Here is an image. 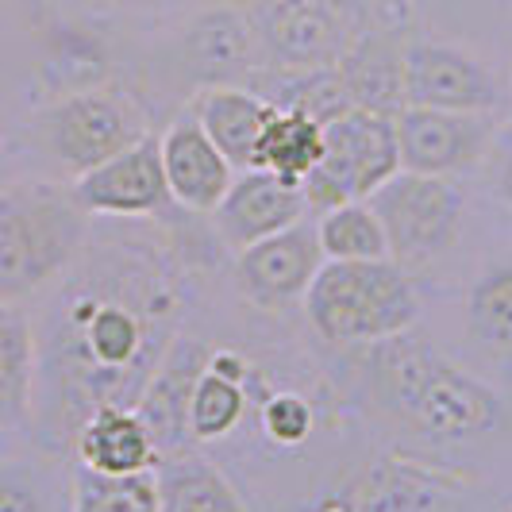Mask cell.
I'll return each instance as SVG.
<instances>
[{
	"mask_svg": "<svg viewBox=\"0 0 512 512\" xmlns=\"http://www.w3.org/2000/svg\"><path fill=\"white\" fill-rule=\"evenodd\" d=\"M108 8H120V12H166V8H181L189 0H104Z\"/></svg>",
	"mask_w": 512,
	"mask_h": 512,
	"instance_id": "obj_31",
	"label": "cell"
},
{
	"mask_svg": "<svg viewBox=\"0 0 512 512\" xmlns=\"http://www.w3.org/2000/svg\"><path fill=\"white\" fill-rule=\"evenodd\" d=\"M486 170L493 197L512 208V124H497V131H493V143L486 151Z\"/></svg>",
	"mask_w": 512,
	"mask_h": 512,
	"instance_id": "obj_30",
	"label": "cell"
},
{
	"mask_svg": "<svg viewBox=\"0 0 512 512\" xmlns=\"http://www.w3.org/2000/svg\"><path fill=\"white\" fill-rule=\"evenodd\" d=\"M397 158L409 174L451 178L486 162L497 120L489 112H443V108H401L393 116Z\"/></svg>",
	"mask_w": 512,
	"mask_h": 512,
	"instance_id": "obj_12",
	"label": "cell"
},
{
	"mask_svg": "<svg viewBox=\"0 0 512 512\" xmlns=\"http://www.w3.org/2000/svg\"><path fill=\"white\" fill-rule=\"evenodd\" d=\"M301 305L308 324L328 343H382L420 320L416 285L393 258L324 262Z\"/></svg>",
	"mask_w": 512,
	"mask_h": 512,
	"instance_id": "obj_4",
	"label": "cell"
},
{
	"mask_svg": "<svg viewBox=\"0 0 512 512\" xmlns=\"http://www.w3.org/2000/svg\"><path fill=\"white\" fill-rule=\"evenodd\" d=\"M255 24L266 70H324L359 39L328 0H239Z\"/></svg>",
	"mask_w": 512,
	"mask_h": 512,
	"instance_id": "obj_8",
	"label": "cell"
},
{
	"mask_svg": "<svg viewBox=\"0 0 512 512\" xmlns=\"http://www.w3.org/2000/svg\"><path fill=\"white\" fill-rule=\"evenodd\" d=\"M158 151H162V174L174 205L197 216H212L235 181V166L216 151V143L201 131L193 112H181L158 135Z\"/></svg>",
	"mask_w": 512,
	"mask_h": 512,
	"instance_id": "obj_17",
	"label": "cell"
},
{
	"mask_svg": "<svg viewBox=\"0 0 512 512\" xmlns=\"http://www.w3.org/2000/svg\"><path fill=\"white\" fill-rule=\"evenodd\" d=\"M189 112L216 151L235 166V174H243L255 166V147L274 116V104L251 85H208L193 93Z\"/></svg>",
	"mask_w": 512,
	"mask_h": 512,
	"instance_id": "obj_19",
	"label": "cell"
},
{
	"mask_svg": "<svg viewBox=\"0 0 512 512\" xmlns=\"http://www.w3.org/2000/svg\"><path fill=\"white\" fill-rule=\"evenodd\" d=\"M154 486H158V512H247L228 478L193 451L158 462Z\"/></svg>",
	"mask_w": 512,
	"mask_h": 512,
	"instance_id": "obj_23",
	"label": "cell"
},
{
	"mask_svg": "<svg viewBox=\"0 0 512 512\" xmlns=\"http://www.w3.org/2000/svg\"><path fill=\"white\" fill-rule=\"evenodd\" d=\"M258 420H262V432H266V439H270L274 447H297V443H305V439L312 436V428H316V412L308 405V397L305 393H293V389L270 393V397L262 401Z\"/></svg>",
	"mask_w": 512,
	"mask_h": 512,
	"instance_id": "obj_28",
	"label": "cell"
},
{
	"mask_svg": "<svg viewBox=\"0 0 512 512\" xmlns=\"http://www.w3.org/2000/svg\"><path fill=\"white\" fill-rule=\"evenodd\" d=\"M0 512H47L39 474L27 462H0Z\"/></svg>",
	"mask_w": 512,
	"mask_h": 512,
	"instance_id": "obj_29",
	"label": "cell"
},
{
	"mask_svg": "<svg viewBox=\"0 0 512 512\" xmlns=\"http://www.w3.org/2000/svg\"><path fill=\"white\" fill-rule=\"evenodd\" d=\"M401 97L405 108H443V112H497L505 93L482 58L443 43L409 39L401 47Z\"/></svg>",
	"mask_w": 512,
	"mask_h": 512,
	"instance_id": "obj_10",
	"label": "cell"
},
{
	"mask_svg": "<svg viewBox=\"0 0 512 512\" xmlns=\"http://www.w3.org/2000/svg\"><path fill=\"white\" fill-rule=\"evenodd\" d=\"M208 355L212 351L205 343H197L189 335H174V343L166 347L158 370L151 374V382H147L139 405H135L162 459L185 455L193 447V439H189V401H193V385L201 378Z\"/></svg>",
	"mask_w": 512,
	"mask_h": 512,
	"instance_id": "obj_16",
	"label": "cell"
},
{
	"mask_svg": "<svg viewBox=\"0 0 512 512\" xmlns=\"http://www.w3.org/2000/svg\"><path fill=\"white\" fill-rule=\"evenodd\" d=\"M320 251L324 262H370V258H389L385 228L370 201H351L320 212L316 220Z\"/></svg>",
	"mask_w": 512,
	"mask_h": 512,
	"instance_id": "obj_25",
	"label": "cell"
},
{
	"mask_svg": "<svg viewBox=\"0 0 512 512\" xmlns=\"http://www.w3.org/2000/svg\"><path fill=\"white\" fill-rule=\"evenodd\" d=\"M320 154H324V124L305 112L274 108V116L255 147L251 170H266V174H278V178L301 185L308 170L320 162Z\"/></svg>",
	"mask_w": 512,
	"mask_h": 512,
	"instance_id": "obj_24",
	"label": "cell"
},
{
	"mask_svg": "<svg viewBox=\"0 0 512 512\" xmlns=\"http://www.w3.org/2000/svg\"><path fill=\"white\" fill-rule=\"evenodd\" d=\"M509 93H512V74H509Z\"/></svg>",
	"mask_w": 512,
	"mask_h": 512,
	"instance_id": "obj_33",
	"label": "cell"
},
{
	"mask_svg": "<svg viewBox=\"0 0 512 512\" xmlns=\"http://www.w3.org/2000/svg\"><path fill=\"white\" fill-rule=\"evenodd\" d=\"M308 512H362V509L351 493H332V497H324L320 505H312Z\"/></svg>",
	"mask_w": 512,
	"mask_h": 512,
	"instance_id": "obj_32",
	"label": "cell"
},
{
	"mask_svg": "<svg viewBox=\"0 0 512 512\" xmlns=\"http://www.w3.org/2000/svg\"><path fill=\"white\" fill-rule=\"evenodd\" d=\"M401 170L393 116L374 108H347L324 124V154L301 181L308 212L370 201Z\"/></svg>",
	"mask_w": 512,
	"mask_h": 512,
	"instance_id": "obj_5",
	"label": "cell"
},
{
	"mask_svg": "<svg viewBox=\"0 0 512 512\" xmlns=\"http://www.w3.org/2000/svg\"><path fill=\"white\" fill-rule=\"evenodd\" d=\"M174 316L178 285L147 247H112L85 266L66 289L47 355L62 424L77 432L101 405L135 409L178 335Z\"/></svg>",
	"mask_w": 512,
	"mask_h": 512,
	"instance_id": "obj_1",
	"label": "cell"
},
{
	"mask_svg": "<svg viewBox=\"0 0 512 512\" xmlns=\"http://www.w3.org/2000/svg\"><path fill=\"white\" fill-rule=\"evenodd\" d=\"M370 208L382 220L389 258L409 270V266L436 262L443 251L455 247L466 201L451 178L397 170L370 197Z\"/></svg>",
	"mask_w": 512,
	"mask_h": 512,
	"instance_id": "obj_6",
	"label": "cell"
},
{
	"mask_svg": "<svg viewBox=\"0 0 512 512\" xmlns=\"http://www.w3.org/2000/svg\"><path fill=\"white\" fill-rule=\"evenodd\" d=\"M466 328L482 347L512 351V266H493L474 282L466 297Z\"/></svg>",
	"mask_w": 512,
	"mask_h": 512,
	"instance_id": "obj_26",
	"label": "cell"
},
{
	"mask_svg": "<svg viewBox=\"0 0 512 512\" xmlns=\"http://www.w3.org/2000/svg\"><path fill=\"white\" fill-rule=\"evenodd\" d=\"M70 512H158V486L151 474H93L77 466L74 509Z\"/></svg>",
	"mask_w": 512,
	"mask_h": 512,
	"instance_id": "obj_27",
	"label": "cell"
},
{
	"mask_svg": "<svg viewBox=\"0 0 512 512\" xmlns=\"http://www.w3.org/2000/svg\"><path fill=\"white\" fill-rule=\"evenodd\" d=\"M370 382L385 409L401 416L412 432L436 443L489 436L501 428V397L447 362L420 332H401L370 343Z\"/></svg>",
	"mask_w": 512,
	"mask_h": 512,
	"instance_id": "obj_2",
	"label": "cell"
},
{
	"mask_svg": "<svg viewBox=\"0 0 512 512\" xmlns=\"http://www.w3.org/2000/svg\"><path fill=\"white\" fill-rule=\"evenodd\" d=\"M89 239V212L47 181L0 189V301H16L74 266Z\"/></svg>",
	"mask_w": 512,
	"mask_h": 512,
	"instance_id": "obj_3",
	"label": "cell"
},
{
	"mask_svg": "<svg viewBox=\"0 0 512 512\" xmlns=\"http://www.w3.org/2000/svg\"><path fill=\"white\" fill-rule=\"evenodd\" d=\"M74 451L77 466L93 474H112V478L151 474L162 462L147 424L139 420V412L124 405H101L89 412L74 432Z\"/></svg>",
	"mask_w": 512,
	"mask_h": 512,
	"instance_id": "obj_18",
	"label": "cell"
},
{
	"mask_svg": "<svg viewBox=\"0 0 512 512\" xmlns=\"http://www.w3.org/2000/svg\"><path fill=\"white\" fill-rule=\"evenodd\" d=\"M308 216V201L297 181H285L266 170H243L235 174L224 201L212 212V228L231 251H243L266 235L301 224Z\"/></svg>",
	"mask_w": 512,
	"mask_h": 512,
	"instance_id": "obj_15",
	"label": "cell"
},
{
	"mask_svg": "<svg viewBox=\"0 0 512 512\" xmlns=\"http://www.w3.org/2000/svg\"><path fill=\"white\" fill-rule=\"evenodd\" d=\"M401 47H405L401 35L366 31L335 62V70H339L343 85L351 89L359 108H374L385 116H397L405 108V97H401Z\"/></svg>",
	"mask_w": 512,
	"mask_h": 512,
	"instance_id": "obj_21",
	"label": "cell"
},
{
	"mask_svg": "<svg viewBox=\"0 0 512 512\" xmlns=\"http://www.w3.org/2000/svg\"><path fill=\"white\" fill-rule=\"evenodd\" d=\"M362 512H482V486L432 462L382 455L351 489Z\"/></svg>",
	"mask_w": 512,
	"mask_h": 512,
	"instance_id": "obj_11",
	"label": "cell"
},
{
	"mask_svg": "<svg viewBox=\"0 0 512 512\" xmlns=\"http://www.w3.org/2000/svg\"><path fill=\"white\" fill-rule=\"evenodd\" d=\"M251 370L235 351H212L201 370V378L193 385V401H189V439L193 443H220L228 439L251 397Z\"/></svg>",
	"mask_w": 512,
	"mask_h": 512,
	"instance_id": "obj_20",
	"label": "cell"
},
{
	"mask_svg": "<svg viewBox=\"0 0 512 512\" xmlns=\"http://www.w3.org/2000/svg\"><path fill=\"white\" fill-rule=\"evenodd\" d=\"M39 135L54 162L81 178L139 143L147 135V120L139 104L116 89H81L39 116Z\"/></svg>",
	"mask_w": 512,
	"mask_h": 512,
	"instance_id": "obj_7",
	"label": "cell"
},
{
	"mask_svg": "<svg viewBox=\"0 0 512 512\" xmlns=\"http://www.w3.org/2000/svg\"><path fill=\"white\" fill-rule=\"evenodd\" d=\"M324 266L316 224H293V228L266 235L251 247H243L235 258V282L243 297H251L258 308H285L305 301L308 285Z\"/></svg>",
	"mask_w": 512,
	"mask_h": 512,
	"instance_id": "obj_14",
	"label": "cell"
},
{
	"mask_svg": "<svg viewBox=\"0 0 512 512\" xmlns=\"http://www.w3.org/2000/svg\"><path fill=\"white\" fill-rule=\"evenodd\" d=\"M74 201L89 216H116V220H139V216H170L174 197L162 174V151L158 135H143L128 151L101 162L97 170L81 174L70 185Z\"/></svg>",
	"mask_w": 512,
	"mask_h": 512,
	"instance_id": "obj_13",
	"label": "cell"
},
{
	"mask_svg": "<svg viewBox=\"0 0 512 512\" xmlns=\"http://www.w3.org/2000/svg\"><path fill=\"white\" fill-rule=\"evenodd\" d=\"M35 328L27 312L0 301V428H20L31 420L35 401Z\"/></svg>",
	"mask_w": 512,
	"mask_h": 512,
	"instance_id": "obj_22",
	"label": "cell"
},
{
	"mask_svg": "<svg viewBox=\"0 0 512 512\" xmlns=\"http://www.w3.org/2000/svg\"><path fill=\"white\" fill-rule=\"evenodd\" d=\"M174 62L197 89L251 85L266 70L255 24L239 0L193 8L174 35Z\"/></svg>",
	"mask_w": 512,
	"mask_h": 512,
	"instance_id": "obj_9",
	"label": "cell"
}]
</instances>
